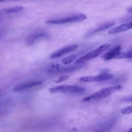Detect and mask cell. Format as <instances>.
<instances>
[{"mask_svg": "<svg viewBox=\"0 0 132 132\" xmlns=\"http://www.w3.org/2000/svg\"><path fill=\"white\" fill-rule=\"evenodd\" d=\"M114 24V23L113 22H107V23L102 25L101 26H99L97 28L95 29L93 31H92L90 32V34L92 35V34H95V33H97V32L103 31V30H106L107 29H108L110 27H111L112 26H113Z\"/></svg>", "mask_w": 132, "mask_h": 132, "instance_id": "cell-13", "label": "cell"}, {"mask_svg": "<svg viewBox=\"0 0 132 132\" xmlns=\"http://www.w3.org/2000/svg\"><path fill=\"white\" fill-rule=\"evenodd\" d=\"M48 35L43 32H36L29 35L26 40V44L28 46H31L35 43L41 40L46 39Z\"/></svg>", "mask_w": 132, "mask_h": 132, "instance_id": "cell-8", "label": "cell"}, {"mask_svg": "<svg viewBox=\"0 0 132 132\" xmlns=\"http://www.w3.org/2000/svg\"><path fill=\"white\" fill-rule=\"evenodd\" d=\"M128 11L129 12H132V7H131L128 9Z\"/></svg>", "mask_w": 132, "mask_h": 132, "instance_id": "cell-20", "label": "cell"}, {"mask_svg": "<svg viewBox=\"0 0 132 132\" xmlns=\"http://www.w3.org/2000/svg\"><path fill=\"white\" fill-rule=\"evenodd\" d=\"M131 28H132V21H130L129 22L123 24L120 26H118L117 27L112 28L108 31V33L111 35L116 34L125 31Z\"/></svg>", "mask_w": 132, "mask_h": 132, "instance_id": "cell-11", "label": "cell"}, {"mask_svg": "<svg viewBox=\"0 0 132 132\" xmlns=\"http://www.w3.org/2000/svg\"><path fill=\"white\" fill-rule=\"evenodd\" d=\"M117 117L113 116L90 128L87 132H109L114 126Z\"/></svg>", "mask_w": 132, "mask_h": 132, "instance_id": "cell-2", "label": "cell"}, {"mask_svg": "<svg viewBox=\"0 0 132 132\" xmlns=\"http://www.w3.org/2000/svg\"><path fill=\"white\" fill-rule=\"evenodd\" d=\"M77 47L78 45L76 44H73L65 46L53 53L52 54L50 55V58L51 59H55L59 58L65 54H67L69 53H71V52L75 51L77 48Z\"/></svg>", "mask_w": 132, "mask_h": 132, "instance_id": "cell-9", "label": "cell"}, {"mask_svg": "<svg viewBox=\"0 0 132 132\" xmlns=\"http://www.w3.org/2000/svg\"><path fill=\"white\" fill-rule=\"evenodd\" d=\"M113 77V75L111 74H100L95 76H84L79 78V80L81 82H96V81H102L110 80Z\"/></svg>", "mask_w": 132, "mask_h": 132, "instance_id": "cell-6", "label": "cell"}, {"mask_svg": "<svg viewBox=\"0 0 132 132\" xmlns=\"http://www.w3.org/2000/svg\"><path fill=\"white\" fill-rule=\"evenodd\" d=\"M42 84L41 80H34L27 82H24L16 85L13 89V91L14 92H19L23 90H25L33 87H35L41 85Z\"/></svg>", "mask_w": 132, "mask_h": 132, "instance_id": "cell-7", "label": "cell"}, {"mask_svg": "<svg viewBox=\"0 0 132 132\" xmlns=\"http://www.w3.org/2000/svg\"><path fill=\"white\" fill-rule=\"evenodd\" d=\"M116 58L118 59H129L132 58V51L120 53Z\"/></svg>", "mask_w": 132, "mask_h": 132, "instance_id": "cell-14", "label": "cell"}, {"mask_svg": "<svg viewBox=\"0 0 132 132\" xmlns=\"http://www.w3.org/2000/svg\"><path fill=\"white\" fill-rule=\"evenodd\" d=\"M121 112L123 114H128L132 113V105L124 107L121 110Z\"/></svg>", "mask_w": 132, "mask_h": 132, "instance_id": "cell-16", "label": "cell"}, {"mask_svg": "<svg viewBox=\"0 0 132 132\" xmlns=\"http://www.w3.org/2000/svg\"><path fill=\"white\" fill-rule=\"evenodd\" d=\"M121 101L124 102H132V95L125 97L122 98L121 100Z\"/></svg>", "mask_w": 132, "mask_h": 132, "instance_id": "cell-18", "label": "cell"}, {"mask_svg": "<svg viewBox=\"0 0 132 132\" xmlns=\"http://www.w3.org/2000/svg\"><path fill=\"white\" fill-rule=\"evenodd\" d=\"M110 47L109 44H103L97 48L88 53L85 55L80 57L75 62V64H81L86 62L90 60L91 59H94L97 56H98L100 54H101L104 51H106L107 48Z\"/></svg>", "mask_w": 132, "mask_h": 132, "instance_id": "cell-4", "label": "cell"}, {"mask_svg": "<svg viewBox=\"0 0 132 132\" xmlns=\"http://www.w3.org/2000/svg\"><path fill=\"white\" fill-rule=\"evenodd\" d=\"M87 19V16L84 14H79L77 15H74L70 16L67 18H61V19H56L50 20L46 22V23L47 24H63L67 23H71L74 22H77L84 21Z\"/></svg>", "mask_w": 132, "mask_h": 132, "instance_id": "cell-5", "label": "cell"}, {"mask_svg": "<svg viewBox=\"0 0 132 132\" xmlns=\"http://www.w3.org/2000/svg\"><path fill=\"white\" fill-rule=\"evenodd\" d=\"M69 76L68 75H63L62 76H60V77H59L56 80H55L56 82L59 83V82H63L65 80H66L67 79H68Z\"/></svg>", "mask_w": 132, "mask_h": 132, "instance_id": "cell-17", "label": "cell"}, {"mask_svg": "<svg viewBox=\"0 0 132 132\" xmlns=\"http://www.w3.org/2000/svg\"><path fill=\"white\" fill-rule=\"evenodd\" d=\"M129 51H132V46H130V47H129Z\"/></svg>", "mask_w": 132, "mask_h": 132, "instance_id": "cell-22", "label": "cell"}, {"mask_svg": "<svg viewBox=\"0 0 132 132\" xmlns=\"http://www.w3.org/2000/svg\"><path fill=\"white\" fill-rule=\"evenodd\" d=\"M6 0H0V3H2V2H4V1H5Z\"/></svg>", "mask_w": 132, "mask_h": 132, "instance_id": "cell-23", "label": "cell"}, {"mask_svg": "<svg viewBox=\"0 0 132 132\" xmlns=\"http://www.w3.org/2000/svg\"><path fill=\"white\" fill-rule=\"evenodd\" d=\"M110 70L108 69L105 68L102 69L101 72H100V74H109Z\"/></svg>", "mask_w": 132, "mask_h": 132, "instance_id": "cell-19", "label": "cell"}, {"mask_svg": "<svg viewBox=\"0 0 132 132\" xmlns=\"http://www.w3.org/2000/svg\"><path fill=\"white\" fill-rule=\"evenodd\" d=\"M121 46L120 45L116 46L110 49L108 52L105 54L103 56V59L105 60H110L113 58H116L117 56L120 53Z\"/></svg>", "mask_w": 132, "mask_h": 132, "instance_id": "cell-10", "label": "cell"}, {"mask_svg": "<svg viewBox=\"0 0 132 132\" xmlns=\"http://www.w3.org/2000/svg\"><path fill=\"white\" fill-rule=\"evenodd\" d=\"M125 132H132V128H130L129 129H128Z\"/></svg>", "mask_w": 132, "mask_h": 132, "instance_id": "cell-21", "label": "cell"}, {"mask_svg": "<svg viewBox=\"0 0 132 132\" xmlns=\"http://www.w3.org/2000/svg\"><path fill=\"white\" fill-rule=\"evenodd\" d=\"M49 91L52 93L81 94L85 91V88L78 86L64 85L51 88Z\"/></svg>", "mask_w": 132, "mask_h": 132, "instance_id": "cell-3", "label": "cell"}, {"mask_svg": "<svg viewBox=\"0 0 132 132\" xmlns=\"http://www.w3.org/2000/svg\"><path fill=\"white\" fill-rule=\"evenodd\" d=\"M0 36H1V34H0Z\"/></svg>", "mask_w": 132, "mask_h": 132, "instance_id": "cell-25", "label": "cell"}, {"mask_svg": "<svg viewBox=\"0 0 132 132\" xmlns=\"http://www.w3.org/2000/svg\"><path fill=\"white\" fill-rule=\"evenodd\" d=\"M76 56L75 55L69 56L68 57H67L63 58L61 61V63L64 65L69 64L71 62H72L76 59Z\"/></svg>", "mask_w": 132, "mask_h": 132, "instance_id": "cell-15", "label": "cell"}, {"mask_svg": "<svg viewBox=\"0 0 132 132\" xmlns=\"http://www.w3.org/2000/svg\"><path fill=\"white\" fill-rule=\"evenodd\" d=\"M122 86L120 85H116L109 86L102 89L98 91L91 94L82 98V101L87 102L95 100H100L105 98L115 92L119 90L122 88Z\"/></svg>", "mask_w": 132, "mask_h": 132, "instance_id": "cell-1", "label": "cell"}, {"mask_svg": "<svg viewBox=\"0 0 132 132\" xmlns=\"http://www.w3.org/2000/svg\"><path fill=\"white\" fill-rule=\"evenodd\" d=\"M23 10L22 6H16L14 7H10L5 8L0 10V15H6L11 13H16L22 11Z\"/></svg>", "mask_w": 132, "mask_h": 132, "instance_id": "cell-12", "label": "cell"}, {"mask_svg": "<svg viewBox=\"0 0 132 132\" xmlns=\"http://www.w3.org/2000/svg\"><path fill=\"white\" fill-rule=\"evenodd\" d=\"M6 1H7V0H6ZM13 1H14V0H13Z\"/></svg>", "mask_w": 132, "mask_h": 132, "instance_id": "cell-24", "label": "cell"}]
</instances>
